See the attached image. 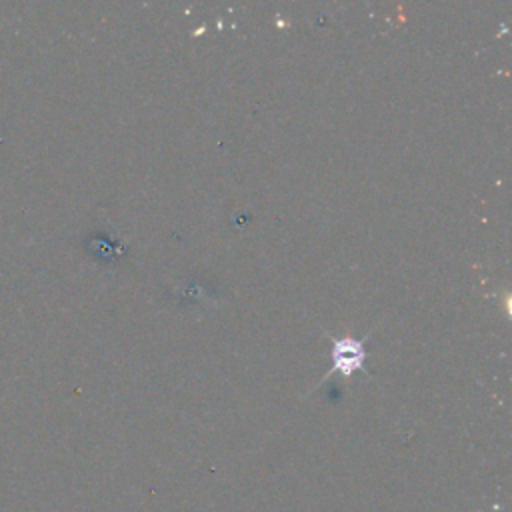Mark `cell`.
Returning a JSON list of instances; mask_svg holds the SVG:
<instances>
[{
  "mask_svg": "<svg viewBox=\"0 0 512 512\" xmlns=\"http://www.w3.org/2000/svg\"><path fill=\"white\" fill-rule=\"evenodd\" d=\"M364 356L366 352H364L362 340H356L352 336L334 340V350H332L334 368L344 376H350L354 370H358L364 362Z\"/></svg>",
  "mask_w": 512,
  "mask_h": 512,
  "instance_id": "6da1fadb",
  "label": "cell"
}]
</instances>
